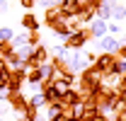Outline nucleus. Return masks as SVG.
Segmentation results:
<instances>
[{
  "label": "nucleus",
  "mask_w": 126,
  "mask_h": 121,
  "mask_svg": "<svg viewBox=\"0 0 126 121\" xmlns=\"http://www.w3.org/2000/svg\"><path fill=\"white\" fill-rule=\"evenodd\" d=\"M90 39H94V36H92V29H90V27H80L78 31H73V34L65 39V44H63V46H65L68 51H82V46L87 44Z\"/></svg>",
  "instance_id": "nucleus-1"
},
{
  "label": "nucleus",
  "mask_w": 126,
  "mask_h": 121,
  "mask_svg": "<svg viewBox=\"0 0 126 121\" xmlns=\"http://www.w3.org/2000/svg\"><path fill=\"white\" fill-rule=\"evenodd\" d=\"M2 99H5V102L10 104V109H12L15 114H19V116H22V114H24V109L29 106V104H27V99H29V97H24L22 90H19V92H5V94H2Z\"/></svg>",
  "instance_id": "nucleus-2"
},
{
  "label": "nucleus",
  "mask_w": 126,
  "mask_h": 121,
  "mask_svg": "<svg viewBox=\"0 0 126 121\" xmlns=\"http://www.w3.org/2000/svg\"><path fill=\"white\" fill-rule=\"evenodd\" d=\"M7 92H19L24 85H27V68H15V70H10V75H7Z\"/></svg>",
  "instance_id": "nucleus-3"
},
{
  "label": "nucleus",
  "mask_w": 126,
  "mask_h": 121,
  "mask_svg": "<svg viewBox=\"0 0 126 121\" xmlns=\"http://www.w3.org/2000/svg\"><path fill=\"white\" fill-rule=\"evenodd\" d=\"M51 60V56H48V48L46 46H34L32 48V56H29V60L24 63V68L29 70V68H39V65H44V63H48Z\"/></svg>",
  "instance_id": "nucleus-4"
},
{
  "label": "nucleus",
  "mask_w": 126,
  "mask_h": 121,
  "mask_svg": "<svg viewBox=\"0 0 126 121\" xmlns=\"http://www.w3.org/2000/svg\"><path fill=\"white\" fill-rule=\"evenodd\" d=\"M41 94H44V99H46V104H56V102H61V94L63 90L56 85V82H41Z\"/></svg>",
  "instance_id": "nucleus-5"
},
{
  "label": "nucleus",
  "mask_w": 126,
  "mask_h": 121,
  "mask_svg": "<svg viewBox=\"0 0 126 121\" xmlns=\"http://www.w3.org/2000/svg\"><path fill=\"white\" fill-rule=\"evenodd\" d=\"M116 63V53H99L97 58H94V68L102 73V77L109 75L111 73V65Z\"/></svg>",
  "instance_id": "nucleus-6"
},
{
  "label": "nucleus",
  "mask_w": 126,
  "mask_h": 121,
  "mask_svg": "<svg viewBox=\"0 0 126 121\" xmlns=\"http://www.w3.org/2000/svg\"><path fill=\"white\" fill-rule=\"evenodd\" d=\"M61 104H63V109H73V106H80V104H82V94H80L75 87H68V90L61 94Z\"/></svg>",
  "instance_id": "nucleus-7"
},
{
  "label": "nucleus",
  "mask_w": 126,
  "mask_h": 121,
  "mask_svg": "<svg viewBox=\"0 0 126 121\" xmlns=\"http://www.w3.org/2000/svg\"><path fill=\"white\" fill-rule=\"evenodd\" d=\"M85 68H90V63L85 60V56L80 51H70V58H68V70L70 73H82Z\"/></svg>",
  "instance_id": "nucleus-8"
},
{
  "label": "nucleus",
  "mask_w": 126,
  "mask_h": 121,
  "mask_svg": "<svg viewBox=\"0 0 126 121\" xmlns=\"http://www.w3.org/2000/svg\"><path fill=\"white\" fill-rule=\"evenodd\" d=\"M80 5H82L80 0H61V2H58V7H61L65 22H68V19H73V17L80 12Z\"/></svg>",
  "instance_id": "nucleus-9"
},
{
  "label": "nucleus",
  "mask_w": 126,
  "mask_h": 121,
  "mask_svg": "<svg viewBox=\"0 0 126 121\" xmlns=\"http://www.w3.org/2000/svg\"><path fill=\"white\" fill-rule=\"evenodd\" d=\"M58 22H65L61 7H58V5H56V7H46V10H44V24H46V27H53V24H58Z\"/></svg>",
  "instance_id": "nucleus-10"
},
{
  "label": "nucleus",
  "mask_w": 126,
  "mask_h": 121,
  "mask_svg": "<svg viewBox=\"0 0 126 121\" xmlns=\"http://www.w3.org/2000/svg\"><path fill=\"white\" fill-rule=\"evenodd\" d=\"M97 41H99L102 53H116V48H119V39H116V36H111V34L102 36V39H97Z\"/></svg>",
  "instance_id": "nucleus-11"
},
{
  "label": "nucleus",
  "mask_w": 126,
  "mask_h": 121,
  "mask_svg": "<svg viewBox=\"0 0 126 121\" xmlns=\"http://www.w3.org/2000/svg\"><path fill=\"white\" fill-rule=\"evenodd\" d=\"M87 27L92 29V36H94V39H102V36H107V22H104V19H99V17H94Z\"/></svg>",
  "instance_id": "nucleus-12"
},
{
  "label": "nucleus",
  "mask_w": 126,
  "mask_h": 121,
  "mask_svg": "<svg viewBox=\"0 0 126 121\" xmlns=\"http://www.w3.org/2000/svg\"><path fill=\"white\" fill-rule=\"evenodd\" d=\"M22 27L27 31H39V17L34 15V12H27V15L22 17V22H19Z\"/></svg>",
  "instance_id": "nucleus-13"
},
{
  "label": "nucleus",
  "mask_w": 126,
  "mask_h": 121,
  "mask_svg": "<svg viewBox=\"0 0 126 121\" xmlns=\"http://www.w3.org/2000/svg\"><path fill=\"white\" fill-rule=\"evenodd\" d=\"M27 104H29L32 109H36V111H41V109L46 106V99H44V94H41V92H34L29 99H27Z\"/></svg>",
  "instance_id": "nucleus-14"
},
{
  "label": "nucleus",
  "mask_w": 126,
  "mask_h": 121,
  "mask_svg": "<svg viewBox=\"0 0 126 121\" xmlns=\"http://www.w3.org/2000/svg\"><path fill=\"white\" fill-rule=\"evenodd\" d=\"M44 75H41V68H29L27 70V85H41Z\"/></svg>",
  "instance_id": "nucleus-15"
},
{
  "label": "nucleus",
  "mask_w": 126,
  "mask_h": 121,
  "mask_svg": "<svg viewBox=\"0 0 126 121\" xmlns=\"http://www.w3.org/2000/svg\"><path fill=\"white\" fill-rule=\"evenodd\" d=\"M51 31H53V36H61V39H68V36L73 34L70 27H68V22H58V24H53Z\"/></svg>",
  "instance_id": "nucleus-16"
},
{
  "label": "nucleus",
  "mask_w": 126,
  "mask_h": 121,
  "mask_svg": "<svg viewBox=\"0 0 126 121\" xmlns=\"http://www.w3.org/2000/svg\"><path fill=\"white\" fill-rule=\"evenodd\" d=\"M111 10H114V5H109V2H102L99 7H97V15L99 19H104V22H111Z\"/></svg>",
  "instance_id": "nucleus-17"
},
{
  "label": "nucleus",
  "mask_w": 126,
  "mask_h": 121,
  "mask_svg": "<svg viewBox=\"0 0 126 121\" xmlns=\"http://www.w3.org/2000/svg\"><path fill=\"white\" fill-rule=\"evenodd\" d=\"M15 53V44L12 41H0V58L5 60V58H10Z\"/></svg>",
  "instance_id": "nucleus-18"
},
{
  "label": "nucleus",
  "mask_w": 126,
  "mask_h": 121,
  "mask_svg": "<svg viewBox=\"0 0 126 121\" xmlns=\"http://www.w3.org/2000/svg\"><path fill=\"white\" fill-rule=\"evenodd\" d=\"M126 19V5H114V10H111V22H121Z\"/></svg>",
  "instance_id": "nucleus-19"
},
{
  "label": "nucleus",
  "mask_w": 126,
  "mask_h": 121,
  "mask_svg": "<svg viewBox=\"0 0 126 121\" xmlns=\"http://www.w3.org/2000/svg\"><path fill=\"white\" fill-rule=\"evenodd\" d=\"M61 114H63V104H61V102L48 104V109H46V119H56V116H61Z\"/></svg>",
  "instance_id": "nucleus-20"
},
{
  "label": "nucleus",
  "mask_w": 126,
  "mask_h": 121,
  "mask_svg": "<svg viewBox=\"0 0 126 121\" xmlns=\"http://www.w3.org/2000/svg\"><path fill=\"white\" fill-rule=\"evenodd\" d=\"M39 44H41L39 31H29V34H27V46H32V48H34V46H39Z\"/></svg>",
  "instance_id": "nucleus-21"
},
{
  "label": "nucleus",
  "mask_w": 126,
  "mask_h": 121,
  "mask_svg": "<svg viewBox=\"0 0 126 121\" xmlns=\"http://www.w3.org/2000/svg\"><path fill=\"white\" fill-rule=\"evenodd\" d=\"M107 34H111V36H119V34H121L119 22H107Z\"/></svg>",
  "instance_id": "nucleus-22"
},
{
  "label": "nucleus",
  "mask_w": 126,
  "mask_h": 121,
  "mask_svg": "<svg viewBox=\"0 0 126 121\" xmlns=\"http://www.w3.org/2000/svg\"><path fill=\"white\" fill-rule=\"evenodd\" d=\"M12 29L10 27H0V41H12Z\"/></svg>",
  "instance_id": "nucleus-23"
},
{
  "label": "nucleus",
  "mask_w": 126,
  "mask_h": 121,
  "mask_svg": "<svg viewBox=\"0 0 126 121\" xmlns=\"http://www.w3.org/2000/svg\"><path fill=\"white\" fill-rule=\"evenodd\" d=\"M12 44H15V48L17 46H24L27 44V34H15V36H12Z\"/></svg>",
  "instance_id": "nucleus-24"
},
{
  "label": "nucleus",
  "mask_w": 126,
  "mask_h": 121,
  "mask_svg": "<svg viewBox=\"0 0 126 121\" xmlns=\"http://www.w3.org/2000/svg\"><path fill=\"white\" fill-rule=\"evenodd\" d=\"M39 0H19V7H24L27 12H32V7H36Z\"/></svg>",
  "instance_id": "nucleus-25"
},
{
  "label": "nucleus",
  "mask_w": 126,
  "mask_h": 121,
  "mask_svg": "<svg viewBox=\"0 0 126 121\" xmlns=\"http://www.w3.org/2000/svg\"><path fill=\"white\" fill-rule=\"evenodd\" d=\"M116 58H119V60H126V46H119V48H116Z\"/></svg>",
  "instance_id": "nucleus-26"
},
{
  "label": "nucleus",
  "mask_w": 126,
  "mask_h": 121,
  "mask_svg": "<svg viewBox=\"0 0 126 121\" xmlns=\"http://www.w3.org/2000/svg\"><path fill=\"white\" fill-rule=\"evenodd\" d=\"M7 7H10V2L7 0H0V12H7Z\"/></svg>",
  "instance_id": "nucleus-27"
},
{
  "label": "nucleus",
  "mask_w": 126,
  "mask_h": 121,
  "mask_svg": "<svg viewBox=\"0 0 126 121\" xmlns=\"http://www.w3.org/2000/svg\"><path fill=\"white\" fill-rule=\"evenodd\" d=\"M48 121H65V119H63V114H61V116H56V119H48Z\"/></svg>",
  "instance_id": "nucleus-28"
},
{
  "label": "nucleus",
  "mask_w": 126,
  "mask_h": 121,
  "mask_svg": "<svg viewBox=\"0 0 126 121\" xmlns=\"http://www.w3.org/2000/svg\"><path fill=\"white\" fill-rule=\"evenodd\" d=\"M19 121H27V119H19Z\"/></svg>",
  "instance_id": "nucleus-29"
}]
</instances>
